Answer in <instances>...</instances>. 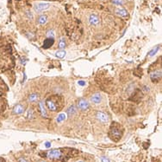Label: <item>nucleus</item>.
<instances>
[{
	"mask_svg": "<svg viewBox=\"0 0 162 162\" xmlns=\"http://www.w3.org/2000/svg\"><path fill=\"white\" fill-rule=\"evenodd\" d=\"M108 135H109V137L113 141L115 142L119 141L122 136H123V129H122V127L118 123L113 122L110 128V131Z\"/></svg>",
	"mask_w": 162,
	"mask_h": 162,
	"instance_id": "1",
	"label": "nucleus"
},
{
	"mask_svg": "<svg viewBox=\"0 0 162 162\" xmlns=\"http://www.w3.org/2000/svg\"><path fill=\"white\" fill-rule=\"evenodd\" d=\"M62 151L60 149H53L50 150L47 153V157L50 160H59L62 157Z\"/></svg>",
	"mask_w": 162,
	"mask_h": 162,
	"instance_id": "2",
	"label": "nucleus"
},
{
	"mask_svg": "<svg viewBox=\"0 0 162 162\" xmlns=\"http://www.w3.org/2000/svg\"><path fill=\"white\" fill-rule=\"evenodd\" d=\"M50 7L49 3H36L34 4V10L37 13L42 12Z\"/></svg>",
	"mask_w": 162,
	"mask_h": 162,
	"instance_id": "3",
	"label": "nucleus"
},
{
	"mask_svg": "<svg viewBox=\"0 0 162 162\" xmlns=\"http://www.w3.org/2000/svg\"><path fill=\"white\" fill-rule=\"evenodd\" d=\"M90 107V104H89V101H86L85 99L81 98L79 101H77V107L82 111H85V110H87Z\"/></svg>",
	"mask_w": 162,
	"mask_h": 162,
	"instance_id": "4",
	"label": "nucleus"
},
{
	"mask_svg": "<svg viewBox=\"0 0 162 162\" xmlns=\"http://www.w3.org/2000/svg\"><path fill=\"white\" fill-rule=\"evenodd\" d=\"M88 22L91 25L97 26L100 23V18L97 14H91L88 17Z\"/></svg>",
	"mask_w": 162,
	"mask_h": 162,
	"instance_id": "5",
	"label": "nucleus"
},
{
	"mask_svg": "<svg viewBox=\"0 0 162 162\" xmlns=\"http://www.w3.org/2000/svg\"><path fill=\"white\" fill-rule=\"evenodd\" d=\"M115 14L117 15L118 17H123V18H126L129 17V12L127 11L126 9H124L123 7L117 8V9L115 10Z\"/></svg>",
	"mask_w": 162,
	"mask_h": 162,
	"instance_id": "6",
	"label": "nucleus"
},
{
	"mask_svg": "<svg viewBox=\"0 0 162 162\" xmlns=\"http://www.w3.org/2000/svg\"><path fill=\"white\" fill-rule=\"evenodd\" d=\"M46 103H47V107L48 109L51 110V111H53V112H56L58 110V106L57 104L55 103V101H53V99H48L47 101H46Z\"/></svg>",
	"mask_w": 162,
	"mask_h": 162,
	"instance_id": "7",
	"label": "nucleus"
},
{
	"mask_svg": "<svg viewBox=\"0 0 162 162\" xmlns=\"http://www.w3.org/2000/svg\"><path fill=\"white\" fill-rule=\"evenodd\" d=\"M96 117L99 121H101L102 123H107L108 121H109V117H108V115L104 112L98 111L96 114Z\"/></svg>",
	"mask_w": 162,
	"mask_h": 162,
	"instance_id": "8",
	"label": "nucleus"
},
{
	"mask_svg": "<svg viewBox=\"0 0 162 162\" xmlns=\"http://www.w3.org/2000/svg\"><path fill=\"white\" fill-rule=\"evenodd\" d=\"M39 110H40V115L42 116V117L44 118H47L48 117V113H47V109H46V106H45V103L43 101H39Z\"/></svg>",
	"mask_w": 162,
	"mask_h": 162,
	"instance_id": "9",
	"label": "nucleus"
},
{
	"mask_svg": "<svg viewBox=\"0 0 162 162\" xmlns=\"http://www.w3.org/2000/svg\"><path fill=\"white\" fill-rule=\"evenodd\" d=\"M102 101V95L100 93H95L91 96V101L94 104H99Z\"/></svg>",
	"mask_w": 162,
	"mask_h": 162,
	"instance_id": "10",
	"label": "nucleus"
},
{
	"mask_svg": "<svg viewBox=\"0 0 162 162\" xmlns=\"http://www.w3.org/2000/svg\"><path fill=\"white\" fill-rule=\"evenodd\" d=\"M161 78V70H157V71H153L150 74V79L153 82H158Z\"/></svg>",
	"mask_w": 162,
	"mask_h": 162,
	"instance_id": "11",
	"label": "nucleus"
},
{
	"mask_svg": "<svg viewBox=\"0 0 162 162\" xmlns=\"http://www.w3.org/2000/svg\"><path fill=\"white\" fill-rule=\"evenodd\" d=\"M76 113H77V109H76V107H75V105H71L66 110V115L68 117H72V116H73Z\"/></svg>",
	"mask_w": 162,
	"mask_h": 162,
	"instance_id": "12",
	"label": "nucleus"
},
{
	"mask_svg": "<svg viewBox=\"0 0 162 162\" xmlns=\"http://www.w3.org/2000/svg\"><path fill=\"white\" fill-rule=\"evenodd\" d=\"M23 112H24V107L21 104L16 105L14 107V109H13V113H14L15 115H21V114H23Z\"/></svg>",
	"mask_w": 162,
	"mask_h": 162,
	"instance_id": "13",
	"label": "nucleus"
},
{
	"mask_svg": "<svg viewBox=\"0 0 162 162\" xmlns=\"http://www.w3.org/2000/svg\"><path fill=\"white\" fill-rule=\"evenodd\" d=\"M55 44V38H47L43 43V49H49Z\"/></svg>",
	"mask_w": 162,
	"mask_h": 162,
	"instance_id": "14",
	"label": "nucleus"
},
{
	"mask_svg": "<svg viewBox=\"0 0 162 162\" xmlns=\"http://www.w3.org/2000/svg\"><path fill=\"white\" fill-rule=\"evenodd\" d=\"M37 23L39 25H44L48 23V17L46 15H40L37 18Z\"/></svg>",
	"mask_w": 162,
	"mask_h": 162,
	"instance_id": "15",
	"label": "nucleus"
},
{
	"mask_svg": "<svg viewBox=\"0 0 162 162\" xmlns=\"http://www.w3.org/2000/svg\"><path fill=\"white\" fill-rule=\"evenodd\" d=\"M160 49V45H158V46H156V47H154V48H153L152 50H151L149 51V53H148L147 56H149V57H152V56H155V55H156V53L158 52Z\"/></svg>",
	"mask_w": 162,
	"mask_h": 162,
	"instance_id": "16",
	"label": "nucleus"
},
{
	"mask_svg": "<svg viewBox=\"0 0 162 162\" xmlns=\"http://www.w3.org/2000/svg\"><path fill=\"white\" fill-rule=\"evenodd\" d=\"M28 100H29V102H35V101H36L37 100H38V94H36V93L30 94H29Z\"/></svg>",
	"mask_w": 162,
	"mask_h": 162,
	"instance_id": "17",
	"label": "nucleus"
},
{
	"mask_svg": "<svg viewBox=\"0 0 162 162\" xmlns=\"http://www.w3.org/2000/svg\"><path fill=\"white\" fill-rule=\"evenodd\" d=\"M66 46V40H65L64 37H62V38L60 40V42H59V44H58V47L60 50H64Z\"/></svg>",
	"mask_w": 162,
	"mask_h": 162,
	"instance_id": "18",
	"label": "nucleus"
},
{
	"mask_svg": "<svg viewBox=\"0 0 162 162\" xmlns=\"http://www.w3.org/2000/svg\"><path fill=\"white\" fill-rule=\"evenodd\" d=\"M66 115L64 114V113H61V114H60L57 116V118H56V121H57L58 123H60L63 121L66 120Z\"/></svg>",
	"mask_w": 162,
	"mask_h": 162,
	"instance_id": "19",
	"label": "nucleus"
},
{
	"mask_svg": "<svg viewBox=\"0 0 162 162\" xmlns=\"http://www.w3.org/2000/svg\"><path fill=\"white\" fill-rule=\"evenodd\" d=\"M66 52L64 50H60L55 52V56H56V57H58V58H63L64 56H66Z\"/></svg>",
	"mask_w": 162,
	"mask_h": 162,
	"instance_id": "20",
	"label": "nucleus"
},
{
	"mask_svg": "<svg viewBox=\"0 0 162 162\" xmlns=\"http://www.w3.org/2000/svg\"><path fill=\"white\" fill-rule=\"evenodd\" d=\"M113 4L117 5V6H122V5L124 4V1L123 0H110Z\"/></svg>",
	"mask_w": 162,
	"mask_h": 162,
	"instance_id": "21",
	"label": "nucleus"
},
{
	"mask_svg": "<svg viewBox=\"0 0 162 162\" xmlns=\"http://www.w3.org/2000/svg\"><path fill=\"white\" fill-rule=\"evenodd\" d=\"M47 37L48 38H55V31H53V29H49V31L47 32Z\"/></svg>",
	"mask_w": 162,
	"mask_h": 162,
	"instance_id": "22",
	"label": "nucleus"
},
{
	"mask_svg": "<svg viewBox=\"0 0 162 162\" xmlns=\"http://www.w3.org/2000/svg\"><path fill=\"white\" fill-rule=\"evenodd\" d=\"M27 118L29 119V120H32V119L34 118V112L32 109H29L28 112H27Z\"/></svg>",
	"mask_w": 162,
	"mask_h": 162,
	"instance_id": "23",
	"label": "nucleus"
},
{
	"mask_svg": "<svg viewBox=\"0 0 162 162\" xmlns=\"http://www.w3.org/2000/svg\"><path fill=\"white\" fill-rule=\"evenodd\" d=\"M25 15L27 17L29 18V19H33L34 18V16H33V14H32V12L30 11V10H27V11L25 12Z\"/></svg>",
	"mask_w": 162,
	"mask_h": 162,
	"instance_id": "24",
	"label": "nucleus"
},
{
	"mask_svg": "<svg viewBox=\"0 0 162 162\" xmlns=\"http://www.w3.org/2000/svg\"><path fill=\"white\" fill-rule=\"evenodd\" d=\"M101 161L102 162H110V160L106 157H104V156H102L101 157Z\"/></svg>",
	"mask_w": 162,
	"mask_h": 162,
	"instance_id": "25",
	"label": "nucleus"
},
{
	"mask_svg": "<svg viewBox=\"0 0 162 162\" xmlns=\"http://www.w3.org/2000/svg\"><path fill=\"white\" fill-rule=\"evenodd\" d=\"M18 162H29V161L25 160L24 158H19L18 159Z\"/></svg>",
	"mask_w": 162,
	"mask_h": 162,
	"instance_id": "26",
	"label": "nucleus"
},
{
	"mask_svg": "<svg viewBox=\"0 0 162 162\" xmlns=\"http://www.w3.org/2000/svg\"><path fill=\"white\" fill-rule=\"evenodd\" d=\"M45 147H46V148H49L50 147H51V143L50 142H48V141H47L45 143Z\"/></svg>",
	"mask_w": 162,
	"mask_h": 162,
	"instance_id": "27",
	"label": "nucleus"
},
{
	"mask_svg": "<svg viewBox=\"0 0 162 162\" xmlns=\"http://www.w3.org/2000/svg\"><path fill=\"white\" fill-rule=\"evenodd\" d=\"M78 83H79V85H80V86H85V82H84V81H79Z\"/></svg>",
	"mask_w": 162,
	"mask_h": 162,
	"instance_id": "28",
	"label": "nucleus"
},
{
	"mask_svg": "<svg viewBox=\"0 0 162 162\" xmlns=\"http://www.w3.org/2000/svg\"><path fill=\"white\" fill-rule=\"evenodd\" d=\"M0 162H5V160H4V159H2V158H0Z\"/></svg>",
	"mask_w": 162,
	"mask_h": 162,
	"instance_id": "29",
	"label": "nucleus"
},
{
	"mask_svg": "<svg viewBox=\"0 0 162 162\" xmlns=\"http://www.w3.org/2000/svg\"><path fill=\"white\" fill-rule=\"evenodd\" d=\"M38 162H46V161H43V160H40V161H38Z\"/></svg>",
	"mask_w": 162,
	"mask_h": 162,
	"instance_id": "30",
	"label": "nucleus"
},
{
	"mask_svg": "<svg viewBox=\"0 0 162 162\" xmlns=\"http://www.w3.org/2000/svg\"><path fill=\"white\" fill-rule=\"evenodd\" d=\"M78 162H85V161H78Z\"/></svg>",
	"mask_w": 162,
	"mask_h": 162,
	"instance_id": "31",
	"label": "nucleus"
},
{
	"mask_svg": "<svg viewBox=\"0 0 162 162\" xmlns=\"http://www.w3.org/2000/svg\"><path fill=\"white\" fill-rule=\"evenodd\" d=\"M17 1H20V0H17Z\"/></svg>",
	"mask_w": 162,
	"mask_h": 162,
	"instance_id": "32",
	"label": "nucleus"
}]
</instances>
